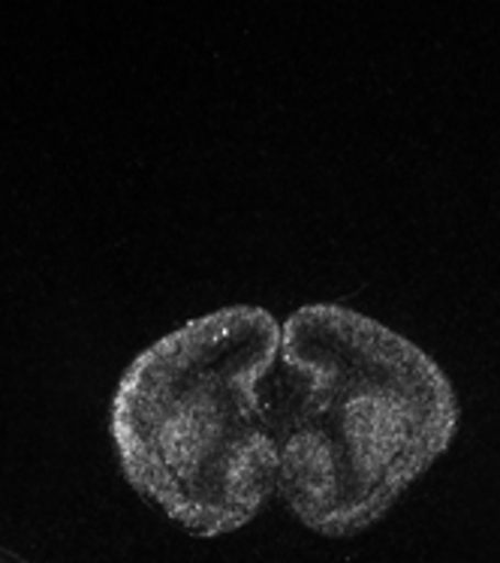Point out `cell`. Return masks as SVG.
Returning a JSON list of instances; mask_svg holds the SVG:
<instances>
[{
    "label": "cell",
    "mask_w": 500,
    "mask_h": 563,
    "mask_svg": "<svg viewBox=\"0 0 500 563\" xmlns=\"http://www.w3.org/2000/svg\"><path fill=\"white\" fill-rule=\"evenodd\" d=\"M280 322L233 305L178 325L130 362L112 398L127 483L197 537L251 525L275 492L278 446L266 383Z\"/></svg>",
    "instance_id": "obj_2"
},
{
    "label": "cell",
    "mask_w": 500,
    "mask_h": 563,
    "mask_svg": "<svg viewBox=\"0 0 500 563\" xmlns=\"http://www.w3.org/2000/svg\"><path fill=\"white\" fill-rule=\"evenodd\" d=\"M275 371V492L329 540L384 521L453 446L449 377L422 346L353 308L326 301L292 311Z\"/></svg>",
    "instance_id": "obj_1"
}]
</instances>
